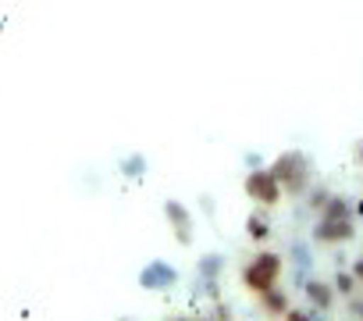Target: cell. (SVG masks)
I'll return each instance as SVG.
<instances>
[{"label": "cell", "instance_id": "277c9868", "mask_svg": "<svg viewBox=\"0 0 363 321\" xmlns=\"http://www.w3.org/2000/svg\"><path fill=\"white\" fill-rule=\"evenodd\" d=\"M306 293L317 300V307H328V303H331V293H328L324 285H317V282H310V285H306Z\"/></svg>", "mask_w": 363, "mask_h": 321}, {"label": "cell", "instance_id": "52a82bcc", "mask_svg": "<svg viewBox=\"0 0 363 321\" xmlns=\"http://www.w3.org/2000/svg\"><path fill=\"white\" fill-rule=\"evenodd\" d=\"M356 275H359V278H363V261H359V264H356Z\"/></svg>", "mask_w": 363, "mask_h": 321}, {"label": "cell", "instance_id": "3957f363", "mask_svg": "<svg viewBox=\"0 0 363 321\" xmlns=\"http://www.w3.org/2000/svg\"><path fill=\"white\" fill-rule=\"evenodd\" d=\"M303 172H306V165H299V157L289 153V157H281V165H278L271 175H274V179L285 175V179H289V190H299V186H303Z\"/></svg>", "mask_w": 363, "mask_h": 321}, {"label": "cell", "instance_id": "8992f818", "mask_svg": "<svg viewBox=\"0 0 363 321\" xmlns=\"http://www.w3.org/2000/svg\"><path fill=\"white\" fill-rule=\"evenodd\" d=\"M289 321H310V317H303V314H289Z\"/></svg>", "mask_w": 363, "mask_h": 321}, {"label": "cell", "instance_id": "6da1fadb", "mask_svg": "<svg viewBox=\"0 0 363 321\" xmlns=\"http://www.w3.org/2000/svg\"><path fill=\"white\" fill-rule=\"evenodd\" d=\"M278 271H281V261L274 257V254H260L246 271H242V278H246V285L250 289H257V293H267L271 285H274V278H278Z\"/></svg>", "mask_w": 363, "mask_h": 321}, {"label": "cell", "instance_id": "7a4b0ae2", "mask_svg": "<svg viewBox=\"0 0 363 321\" xmlns=\"http://www.w3.org/2000/svg\"><path fill=\"white\" fill-rule=\"evenodd\" d=\"M246 190H250V197L260 200V204H278V197H281V193H278L281 186H278V179H274L271 172L250 175V179H246Z\"/></svg>", "mask_w": 363, "mask_h": 321}, {"label": "cell", "instance_id": "5b68a950", "mask_svg": "<svg viewBox=\"0 0 363 321\" xmlns=\"http://www.w3.org/2000/svg\"><path fill=\"white\" fill-rule=\"evenodd\" d=\"M267 310H285V296H264Z\"/></svg>", "mask_w": 363, "mask_h": 321}, {"label": "cell", "instance_id": "ba28073f", "mask_svg": "<svg viewBox=\"0 0 363 321\" xmlns=\"http://www.w3.org/2000/svg\"><path fill=\"white\" fill-rule=\"evenodd\" d=\"M359 157H363V153H359Z\"/></svg>", "mask_w": 363, "mask_h": 321}]
</instances>
